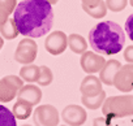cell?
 I'll return each instance as SVG.
<instances>
[{"mask_svg":"<svg viewBox=\"0 0 133 126\" xmlns=\"http://www.w3.org/2000/svg\"><path fill=\"white\" fill-rule=\"evenodd\" d=\"M13 21L25 38H41L52 29V5L47 0H22L13 12Z\"/></svg>","mask_w":133,"mask_h":126,"instance_id":"6da1fadb","label":"cell"},{"mask_svg":"<svg viewBox=\"0 0 133 126\" xmlns=\"http://www.w3.org/2000/svg\"><path fill=\"white\" fill-rule=\"evenodd\" d=\"M89 44L94 52L102 56L116 55L125 44L124 30L114 21H102L89 31Z\"/></svg>","mask_w":133,"mask_h":126,"instance_id":"7a4b0ae2","label":"cell"},{"mask_svg":"<svg viewBox=\"0 0 133 126\" xmlns=\"http://www.w3.org/2000/svg\"><path fill=\"white\" fill-rule=\"evenodd\" d=\"M102 113L110 121L115 118L133 116V95H119L106 98L102 105Z\"/></svg>","mask_w":133,"mask_h":126,"instance_id":"3957f363","label":"cell"},{"mask_svg":"<svg viewBox=\"0 0 133 126\" xmlns=\"http://www.w3.org/2000/svg\"><path fill=\"white\" fill-rule=\"evenodd\" d=\"M33 121L35 126H59L60 114L54 105L43 104L34 109Z\"/></svg>","mask_w":133,"mask_h":126,"instance_id":"277c9868","label":"cell"},{"mask_svg":"<svg viewBox=\"0 0 133 126\" xmlns=\"http://www.w3.org/2000/svg\"><path fill=\"white\" fill-rule=\"evenodd\" d=\"M37 53L38 46L35 40L31 38H24L18 42V46L15 52V60L22 65H29L35 61Z\"/></svg>","mask_w":133,"mask_h":126,"instance_id":"5b68a950","label":"cell"},{"mask_svg":"<svg viewBox=\"0 0 133 126\" xmlns=\"http://www.w3.org/2000/svg\"><path fill=\"white\" fill-rule=\"evenodd\" d=\"M24 86V81L17 76H5L0 79V103L12 101L21 87Z\"/></svg>","mask_w":133,"mask_h":126,"instance_id":"8992f818","label":"cell"},{"mask_svg":"<svg viewBox=\"0 0 133 126\" xmlns=\"http://www.w3.org/2000/svg\"><path fill=\"white\" fill-rule=\"evenodd\" d=\"M66 47H68V35L60 30L50 33L44 40L46 51L54 56L61 55L66 49Z\"/></svg>","mask_w":133,"mask_h":126,"instance_id":"52a82bcc","label":"cell"},{"mask_svg":"<svg viewBox=\"0 0 133 126\" xmlns=\"http://www.w3.org/2000/svg\"><path fill=\"white\" fill-rule=\"evenodd\" d=\"M88 113L85 108L77 104H69L61 110V120L68 126H81L86 122Z\"/></svg>","mask_w":133,"mask_h":126,"instance_id":"ba28073f","label":"cell"},{"mask_svg":"<svg viewBox=\"0 0 133 126\" xmlns=\"http://www.w3.org/2000/svg\"><path fill=\"white\" fill-rule=\"evenodd\" d=\"M106 64V60L102 55L91 51H86L85 53L81 55L80 58V65L82 70L88 74H95L99 73Z\"/></svg>","mask_w":133,"mask_h":126,"instance_id":"9c48e42d","label":"cell"},{"mask_svg":"<svg viewBox=\"0 0 133 126\" xmlns=\"http://www.w3.org/2000/svg\"><path fill=\"white\" fill-rule=\"evenodd\" d=\"M114 86L121 92H129L133 90V64L121 65L115 76Z\"/></svg>","mask_w":133,"mask_h":126,"instance_id":"30bf717a","label":"cell"},{"mask_svg":"<svg viewBox=\"0 0 133 126\" xmlns=\"http://www.w3.org/2000/svg\"><path fill=\"white\" fill-rule=\"evenodd\" d=\"M80 91L82 96H97L99 95L103 88H102V82L99 79V77H95L93 74L86 76L80 86Z\"/></svg>","mask_w":133,"mask_h":126,"instance_id":"8fae6325","label":"cell"},{"mask_svg":"<svg viewBox=\"0 0 133 126\" xmlns=\"http://www.w3.org/2000/svg\"><path fill=\"white\" fill-rule=\"evenodd\" d=\"M17 99L25 100V101L30 103L33 107L38 105L39 101L42 100V90L38 86L31 85V83L24 85L21 87V90L18 91V94H17Z\"/></svg>","mask_w":133,"mask_h":126,"instance_id":"7c38bea8","label":"cell"},{"mask_svg":"<svg viewBox=\"0 0 133 126\" xmlns=\"http://www.w3.org/2000/svg\"><path fill=\"white\" fill-rule=\"evenodd\" d=\"M121 68V64L119 60H107L103 69L99 72V79L103 85L114 86V79L117 73V70Z\"/></svg>","mask_w":133,"mask_h":126,"instance_id":"4fadbf2b","label":"cell"},{"mask_svg":"<svg viewBox=\"0 0 133 126\" xmlns=\"http://www.w3.org/2000/svg\"><path fill=\"white\" fill-rule=\"evenodd\" d=\"M12 113L15 114L16 120H26L33 114V105L25 100L17 99L12 108Z\"/></svg>","mask_w":133,"mask_h":126,"instance_id":"5bb4252c","label":"cell"},{"mask_svg":"<svg viewBox=\"0 0 133 126\" xmlns=\"http://www.w3.org/2000/svg\"><path fill=\"white\" fill-rule=\"evenodd\" d=\"M68 47L72 52L77 55H82L88 51V42L80 34H71L68 36Z\"/></svg>","mask_w":133,"mask_h":126,"instance_id":"9a60e30c","label":"cell"},{"mask_svg":"<svg viewBox=\"0 0 133 126\" xmlns=\"http://www.w3.org/2000/svg\"><path fill=\"white\" fill-rule=\"evenodd\" d=\"M39 73H41V68L38 65H34V64L24 65L20 69V78L28 83H33L38 81Z\"/></svg>","mask_w":133,"mask_h":126,"instance_id":"2e32d148","label":"cell"},{"mask_svg":"<svg viewBox=\"0 0 133 126\" xmlns=\"http://www.w3.org/2000/svg\"><path fill=\"white\" fill-rule=\"evenodd\" d=\"M106 91L103 90L99 95L97 96H81V101H82V105L88 109H91V110H95L98 108H101L106 100Z\"/></svg>","mask_w":133,"mask_h":126,"instance_id":"e0dca14e","label":"cell"},{"mask_svg":"<svg viewBox=\"0 0 133 126\" xmlns=\"http://www.w3.org/2000/svg\"><path fill=\"white\" fill-rule=\"evenodd\" d=\"M18 34L20 33L17 30V26H16L13 18H8V21L2 26V29H0V35H2L4 39H8V40L16 39Z\"/></svg>","mask_w":133,"mask_h":126,"instance_id":"ac0fdd59","label":"cell"},{"mask_svg":"<svg viewBox=\"0 0 133 126\" xmlns=\"http://www.w3.org/2000/svg\"><path fill=\"white\" fill-rule=\"evenodd\" d=\"M0 126H17L15 114L3 104H0Z\"/></svg>","mask_w":133,"mask_h":126,"instance_id":"d6986e66","label":"cell"},{"mask_svg":"<svg viewBox=\"0 0 133 126\" xmlns=\"http://www.w3.org/2000/svg\"><path fill=\"white\" fill-rule=\"evenodd\" d=\"M82 9L93 18H103L106 14H107V5H106V2H102L95 5V7H86V5H82Z\"/></svg>","mask_w":133,"mask_h":126,"instance_id":"ffe728a7","label":"cell"},{"mask_svg":"<svg viewBox=\"0 0 133 126\" xmlns=\"http://www.w3.org/2000/svg\"><path fill=\"white\" fill-rule=\"evenodd\" d=\"M39 68H41V73H39V78H38L37 83H38L39 86H43V87L51 85L52 81H54L52 70H51L48 66H46V65H42V66H39Z\"/></svg>","mask_w":133,"mask_h":126,"instance_id":"44dd1931","label":"cell"},{"mask_svg":"<svg viewBox=\"0 0 133 126\" xmlns=\"http://www.w3.org/2000/svg\"><path fill=\"white\" fill-rule=\"evenodd\" d=\"M106 5L112 12H121L127 8L128 0H106Z\"/></svg>","mask_w":133,"mask_h":126,"instance_id":"7402d4cb","label":"cell"},{"mask_svg":"<svg viewBox=\"0 0 133 126\" xmlns=\"http://www.w3.org/2000/svg\"><path fill=\"white\" fill-rule=\"evenodd\" d=\"M17 7V0H0V8L8 12L9 14L15 12Z\"/></svg>","mask_w":133,"mask_h":126,"instance_id":"603a6c76","label":"cell"},{"mask_svg":"<svg viewBox=\"0 0 133 126\" xmlns=\"http://www.w3.org/2000/svg\"><path fill=\"white\" fill-rule=\"evenodd\" d=\"M124 29H125V33H127V35H128V38L133 42V13L127 18V21H125V26H124Z\"/></svg>","mask_w":133,"mask_h":126,"instance_id":"cb8c5ba5","label":"cell"},{"mask_svg":"<svg viewBox=\"0 0 133 126\" xmlns=\"http://www.w3.org/2000/svg\"><path fill=\"white\" fill-rule=\"evenodd\" d=\"M93 126H112V125L111 121L103 116V117H95L93 121Z\"/></svg>","mask_w":133,"mask_h":126,"instance_id":"d4e9b609","label":"cell"},{"mask_svg":"<svg viewBox=\"0 0 133 126\" xmlns=\"http://www.w3.org/2000/svg\"><path fill=\"white\" fill-rule=\"evenodd\" d=\"M124 60L128 62V64H133V46H128L124 49Z\"/></svg>","mask_w":133,"mask_h":126,"instance_id":"484cf974","label":"cell"},{"mask_svg":"<svg viewBox=\"0 0 133 126\" xmlns=\"http://www.w3.org/2000/svg\"><path fill=\"white\" fill-rule=\"evenodd\" d=\"M8 18H9V13L0 8V29H2V26L8 21Z\"/></svg>","mask_w":133,"mask_h":126,"instance_id":"4316f807","label":"cell"},{"mask_svg":"<svg viewBox=\"0 0 133 126\" xmlns=\"http://www.w3.org/2000/svg\"><path fill=\"white\" fill-rule=\"evenodd\" d=\"M82 2V5H86V7H95L98 5L102 0H81Z\"/></svg>","mask_w":133,"mask_h":126,"instance_id":"83f0119b","label":"cell"},{"mask_svg":"<svg viewBox=\"0 0 133 126\" xmlns=\"http://www.w3.org/2000/svg\"><path fill=\"white\" fill-rule=\"evenodd\" d=\"M3 46H4V38H3L2 35H0V49L3 48Z\"/></svg>","mask_w":133,"mask_h":126,"instance_id":"f1b7e54d","label":"cell"},{"mask_svg":"<svg viewBox=\"0 0 133 126\" xmlns=\"http://www.w3.org/2000/svg\"><path fill=\"white\" fill-rule=\"evenodd\" d=\"M47 2H48V3L51 4V5H54V4H56V3L59 2V0H47Z\"/></svg>","mask_w":133,"mask_h":126,"instance_id":"f546056e","label":"cell"},{"mask_svg":"<svg viewBox=\"0 0 133 126\" xmlns=\"http://www.w3.org/2000/svg\"><path fill=\"white\" fill-rule=\"evenodd\" d=\"M129 4H130V5L133 7V0H129Z\"/></svg>","mask_w":133,"mask_h":126,"instance_id":"4dcf8cb0","label":"cell"},{"mask_svg":"<svg viewBox=\"0 0 133 126\" xmlns=\"http://www.w3.org/2000/svg\"><path fill=\"white\" fill-rule=\"evenodd\" d=\"M59 126H68V125H59Z\"/></svg>","mask_w":133,"mask_h":126,"instance_id":"1f68e13d","label":"cell"},{"mask_svg":"<svg viewBox=\"0 0 133 126\" xmlns=\"http://www.w3.org/2000/svg\"><path fill=\"white\" fill-rule=\"evenodd\" d=\"M22 126H31V125H22Z\"/></svg>","mask_w":133,"mask_h":126,"instance_id":"d6a6232c","label":"cell"}]
</instances>
